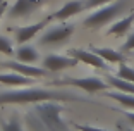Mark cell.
I'll list each match as a JSON object with an SVG mask.
<instances>
[{"label": "cell", "instance_id": "cell-16", "mask_svg": "<svg viewBox=\"0 0 134 131\" xmlns=\"http://www.w3.org/2000/svg\"><path fill=\"white\" fill-rule=\"evenodd\" d=\"M105 81L110 85L112 88H115V90L124 91V93H132L134 95V83L132 81L122 80V78H119V76H107Z\"/></svg>", "mask_w": 134, "mask_h": 131}, {"label": "cell", "instance_id": "cell-18", "mask_svg": "<svg viewBox=\"0 0 134 131\" xmlns=\"http://www.w3.org/2000/svg\"><path fill=\"white\" fill-rule=\"evenodd\" d=\"M117 76H119V78H122V80H127V81H132V83H134V69L131 67V66H127L126 62H122L120 66H119Z\"/></svg>", "mask_w": 134, "mask_h": 131}, {"label": "cell", "instance_id": "cell-3", "mask_svg": "<svg viewBox=\"0 0 134 131\" xmlns=\"http://www.w3.org/2000/svg\"><path fill=\"white\" fill-rule=\"evenodd\" d=\"M127 5H129V0H115V2H110V4L95 9V11L83 21L84 28L98 29V28H102V26H105V24L112 23L115 17L120 16V14L126 11Z\"/></svg>", "mask_w": 134, "mask_h": 131}, {"label": "cell", "instance_id": "cell-23", "mask_svg": "<svg viewBox=\"0 0 134 131\" xmlns=\"http://www.w3.org/2000/svg\"><path fill=\"white\" fill-rule=\"evenodd\" d=\"M77 131H112V129H103V128H95V126H88V124H76Z\"/></svg>", "mask_w": 134, "mask_h": 131}, {"label": "cell", "instance_id": "cell-10", "mask_svg": "<svg viewBox=\"0 0 134 131\" xmlns=\"http://www.w3.org/2000/svg\"><path fill=\"white\" fill-rule=\"evenodd\" d=\"M47 23H48V19L40 21V23H35V24H28V26H21V28H16V29H14V35H16V41H17L19 45L31 41L40 31H43V29H45Z\"/></svg>", "mask_w": 134, "mask_h": 131}, {"label": "cell", "instance_id": "cell-6", "mask_svg": "<svg viewBox=\"0 0 134 131\" xmlns=\"http://www.w3.org/2000/svg\"><path fill=\"white\" fill-rule=\"evenodd\" d=\"M77 64H79V60L74 59V57H71L69 54H67V55L50 54V55H47L41 60V66H43L47 71H52V72H59V71H64V69H69V67H76Z\"/></svg>", "mask_w": 134, "mask_h": 131}, {"label": "cell", "instance_id": "cell-21", "mask_svg": "<svg viewBox=\"0 0 134 131\" xmlns=\"http://www.w3.org/2000/svg\"><path fill=\"white\" fill-rule=\"evenodd\" d=\"M110 2H115V0H86V9H98Z\"/></svg>", "mask_w": 134, "mask_h": 131}, {"label": "cell", "instance_id": "cell-17", "mask_svg": "<svg viewBox=\"0 0 134 131\" xmlns=\"http://www.w3.org/2000/svg\"><path fill=\"white\" fill-rule=\"evenodd\" d=\"M108 98L115 100V102H119L120 105H124V107L131 109V111H134V95L132 93H124V91H108V93H105Z\"/></svg>", "mask_w": 134, "mask_h": 131}, {"label": "cell", "instance_id": "cell-22", "mask_svg": "<svg viewBox=\"0 0 134 131\" xmlns=\"http://www.w3.org/2000/svg\"><path fill=\"white\" fill-rule=\"evenodd\" d=\"M132 50H134V33H131L122 45V52H132Z\"/></svg>", "mask_w": 134, "mask_h": 131}, {"label": "cell", "instance_id": "cell-2", "mask_svg": "<svg viewBox=\"0 0 134 131\" xmlns=\"http://www.w3.org/2000/svg\"><path fill=\"white\" fill-rule=\"evenodd\" d=\"M45 100H57V102H71V100H83L81 97L67 93L60 90H48V88H31V86H16L10 90L0 91V105L4 103H33L45 102Z\"/></svg>", "mask_w": 134, "mask_h": 131}, {"label": "cell", "instance_id": "cell-12", "mask_svg": "<svg viewBox=\"0 0 134 131\" xmlns=\"http://www.w3.org/2000/svg\"><path fill=\"white\" fill-rule=\"evenodd\" d=\"M36 83V78H29V76L19 74V72H0V85H7V86H31Z\"/></svg>", "mask_w": 134, "mask_h": 131}, {"label": "cell", "instance_id": "cell-9", "mask_svg": "<svg viewBox=\"0 0 134 131\" xmlns=\"http://www.w3.org/2000/svg\"><path fill=\"white\" fill-rule=\"evenodd\" d=\"M86 11V0H71L64 4L62 7L59 9L57 12H53L48 19H59V21H65L72 16H77L79 12Z\"/></svg>", "mask_w": 134, "mask_h": 131}, {"label": "cell", "instance_id": "cell-15", "mask_svg": "<svg viewBox=\"0 0 134 131\" xmlns=\"http://www.w3.org/2000/svg\"><path fill=\"white\" fill-rule=\"evenodd\" d=\"M16 57H17V60H21V62L35 64L36 60L40 59V54H38V50H36L33 45L23 43V45H19V47H17V50H16Z\"/></svg>", "mask_w": 134, "mask_h": 131}, {"label": "cell", "instance_id": "cell-11", "mask_svg": "<svg viewBox=\"0 0 134 131\" xmlns=\"http://www.w3.org/2000/svg\"><path fill=\"white\" fill-rule=\"evenodd\" d=\"M41 4H43V0H16V4L9 7L7 14L9 17H24L35 12Z\"/></svg>", "mask_w": 134, "mask_h": 131}, {"label": "cell", "instance_id": "cell-19", "mask_svg": "<svg viewBox=\"0 0 134 131\" xmlns=\"http://www.w3.org/2000/svg\"><path fill=\"white\" fill-rule=\"evenodd\" d=\"M0 54H4V55H16V50L12 47L10 40H9L7 36H2L0 35Z\"/></svg>", "mask_w": 134, "mask_h": 131}, {"label": "cell", "instance_id": "cell-1", "mask_svg": "<svg viewBox=\"0 0 134 131\" xmlns=\"http://www.w3.org/2000/svg\"><path fill=\"white\" fill-rule=\"evenodd\" d=\"M64 111L65 107L57 100L36 102L26 114L28 126L33 131H69L67 123L60 116Z\"/></svg>", "mask_w": 134, "mask_h": 131}, {"label": "cell", "instance_id": "cell-25", "mask_svg": "<svg viewBox=\"0 0 134 131\" xmlns=\"http://www.w3.org/2000/svg\"><path fill=\"white\" fill-rule=\"evenodd\" d=\"M124 116H126L127 119L134 124V111H124Z\"/></svg>", "mask_w": 134, "mask_h": 131}, {"label": "cell", "instance_id": "cell-20", "mask_svg": "<svg viewBox=\"0 0 134 131\" xmlns=\"http://www.w3.org/2000/svg\"><path fill=\"white\" fill-rule=\"evenodd\" d=\"M2 131H23V126H21V121L17 119V116H14L9 123H5L2 126Z\"/></svg>", "mask_w": 134, "mask_h": 131}, {"label": "cell", "instance_id": "cell-13", "mask_svg": "<svg viewBox=\"0 0 134 131\" xmlns=\"http://www.w3.org/2000/svg\"><path fill=\"white\" fill-rule=\"evenodd\" d=\"M93 52H96L107 64H122L126 60V55L124 52H119V50H114V48H107V47H95L91 48Z\"/></svg>", "mask_w": 134, "mask_h": 131}, {"label": "cell", "instance_id": "cell-5", "mask_svg": "<svg viewBox=\"0 0 134 131\" xmlns=\"http://www.w3.org/2000/svg\"><path fill=\"white\" fill-rule=\"evenodd\" d=\"M74 26L72 24H59V26H53V28L47 29V31L41 35L40 38V43L41 45H59L64 43L74 35Z\"/></svg>", "mask_w": 134, "mask_h": 131}, {"label": "cell", "instance_id": "cell-8", "mask_svg": "<svg viewBox=\"0 0 134 131\" xmlns=\"http://www.w3.org/2000/svg\"><path fill=\"white\" fill-rule=\"evenodd\" d=\"M71 57L77 59L79 62L86 64V66H91V67L95 69H105L107 67V62L102 59V57L93 50H84V48H71V50L67 52Z\"/></svg>", "mask_w": 134, "mask_h": 131}, {"label": "cell", "instance_id": "cell-7", "mask_svg": "<svg viewBox=\"0 0 134 131\" xmlns=\"http://www.w3.org/2000/svg\"><path fill=\"white\" fill-rule=\"evenodd\" d=\"M0 66L9 69V71L29 76V78H43V76H47V69L45 67H38V66H33V64L21 62V60H7V62H2Z\"/></svg>", "mask_w": 134, "mask_h": 131}, {"label": "cell", "instance_id": "cell-24", "mask_svg": "<svg viewBox=\"0 0 134 131\" xmlns=\"http://www.w3.org/2000/svg\"><path fill=\"white\" fill-rule=\"evenodd\" d=\"M9 11V4H7V0H0V17L4 16L5 12Z\"/></svg>", "mask_w": 134, "mask_h": 131}, {"label": "cell", "instance_id": "cell-4", "mask_svg": "<svg viewBox=\"0 0 134 131\" xmlns=\"http://www.w3.org/2000/svg\"><path fill=\"white\" fill-rule=\"evenodd\" d=\"M53 86H76L79 90H84L86 93H98L107 91L110 85L98 76H84V78H62V80L52 81Z\"/></svg>", "mask_w": 134, "mask_h": 131}, {"label": "cell", "instance_id": "cell-14", "mask_svg": "<svg viewBox=\"0 0 134 131\" xmlns=\"http://www.w3.org/2000/svg\"><path fill=\"white\" fill-rule=\"evenodd\" d=\"M132 24H134V12H131V14H127L126 17L115 21V23L112 24L110 28H108V35L124 36V35H126V33L131 29V26H132Z\"/></svg>", "mask_w": 134, "mask_h": 131}]
</instances>
